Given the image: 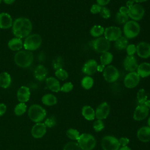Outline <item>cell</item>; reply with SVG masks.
Masks as SVG:
<instances>
[{
  "label": "cell",
  "instance_id": "cell-1",
  "mask_svg": "<svg viewBox=\"0 0 150 150\" xmlns=\"http://www.w3.org/2000/svg\"><path fill=\"white\" fill-rule=\"evenodd\" d=\"M32 30L31 21L26 18L21 17L16 19L12 24L13 35L18 38H23L30 35Z\"/></svg>",
  "mask_w": 150,
  "mask_h": 150
},
{
  "label": "cell",
  "instance_id": "cell-2",
  "mask_svg": "<svg viewBox=\"0 0 150 150\" xmlns=\"http://www.w3.org/2000/svg\"><path fill=\"white\" fill-rule=\"evenodd\" d=\"M14 61L18 66L26 68L32 64L33 61V55L30 51L21 50L15 54Z\"/></svg>",
  "mask_w": 150,
  "mask_h": 150
},
{
  "label": "cell",
  "instance_id": "cell-3",
  "mask_svg": "<svg viewBox=\"0 0 150 150\" xmlns=\"http://www.w3.org/2000/svg\"><path fill=\"white\" fill-rule=\"evenodd\" d=\"M28 116L33 122H40L45 118L46 111L40 105L33 104L29 108Z\"/></svg>",
  "mask_w": 150,
  "mask_h": 150
},
{
  "label": "cell",
  "instance_id": "cell-4",
  "mask_svg": "<svg viewBox=\"0 0 150 150\" xmlns=\"http://www.w3.org/2000/svg\"><path fill=\"white\" fill-rule=\"evenodd\" d=\"M77 143L81 150H93L96 145L95 137L88 133H83L80 135L77 139Z\"/></svg>",
  "mask_w": 150,
  "mask_h": 150
},
{
  "label": "cell",
  "instance_id": "cell-5",
  "mask_svg": "<svg viewBox=\"0 0 150 150\" xmlns=\"http://www.w3.org/2000/svg\"><path fill=\"white\" fill-rule=\"evenodd\" d=\"M141 30L139 23L135 21L131 20L127 22L123 27V32L127 39H132L137 37Z\"/></svg>",
  "mask_w": 150,
  "mask_h": 150
},
{
  "label": "cell",
  "instance_id": "cell-6",
  "mask_svg": "<svg viewBox=\"0 0 150 150\" xmlns=\"http://www.w3.org/2000/svg\"><path fill=\"white\" fill-rule=\"evenodd\" d=\"M42 43V39L39 34H32L28 36L23 42L25 49L28 51L35 50L39 48Z\"/></svg>",
  "mask_w": 150,
  "mask_h": 150
},
{
  "label": "cell",
  "instance_id": "cell-7",
  "mask_svg": "<svg viewBox=\"0 0 150 150\" xmlns=\"http://www.w3.org/2000/svg\"><path fill=\"white\" fill-rule=\"evenodd\" d=\"M92 48L97 53H103L110 48V42L104 37H98L91 42Z\"/></svg>",
  "mask_w": 150,
  "mask_h": 150
},
{
  "label": "cell",
  "instance_id": "cell-8",
  "mask_svg": "<svg viewBox=\"0 0 150 150\" xmlns=\"http://www.w3.org/2000/svg\"><path fill=\"white\" fill-rule=\"evenodd\" d=\"M101 146L103 150H118L120 145L117 138L112 135H106L102 138Z\"/></svg>",
  "mask_w": 150,
  "mask_h": 150
},
{
  "label": "cell",
  "instance_id": "cell-9",
  "mask_svg": "<svg viewBox=\"0 0 150 150\" xmlns=\"http://www.w3.org/2000/svg\"><path fill=\"white\" fill-rule=\"evenodd\" d=\"M103 73L104 79L108 83H113L116 81L120 76L118 69L112 65H108L104 68Z\"/></svg>",
  "mask_w": 150,
  "mask_h": 150
},
{
  "label": "cell",
  "instance_id": "cell-10",
  "mask_svg": "<svg viewBox=\"0 0 150 150\" xmlns=\"http://www.w3.org/2000/svg\"><path fill=\"white\" fill-rule=\"evenodd\" d=\"M144 14L145 9L143 6L138 4H135L129 8L128 15L133 21H138L142 19Z\"/></svg>",
  "mask_w": 150,
  "mask_h": 150
},
{
  "label": "cell",
  "instance_id": "cell-11",
  "mask_svg": "<svg viewBox=\"0 0 150 150\" xmlns=\"http://www.w3.org/2000/svg\"><path fill=\"white\" fill-rule=\"evenodd\" d=\"M122 31L119 27L112 26L104 29V35L108 41H115L121 36Z\"/></svg>",
  "mask_w": 150,
  "mask_h": 150
},
{
  "label": "cell",
  "instance_id": "cell-12",
  "mask_svg": "<svg viewBox=\"0 0 150 150\" xmlns=\"http://www.w3.org/2000/svg\"><path fill=\"white\" fill-rule=\"evenodd\" d=\"M140 77L136 71L128 73L125 77L124 80V86L128 88H133L137 87L139 81Z\"/></svg>",
  "mask_w": 150,
  "mask_h": 150
},
{
  "label": "cell",
  "instance_id": "cell-13",
  "mask_svg": "<svg viewBox=\"0 0 150 150\" xmlns=\"http://www.w3.org/2000/svg\"><path fill=\"white\" fill-rule=\"evenodd\" d=\"M110 112V107L106 102H103L98 105L95 111L96 117L97 120L105 119Z\"/></svg>",
  "mask_w": 150,
  "mask_h": 150
},
{
  "label": "cell",
  "instance_id": "cell-14",
  "mask_svg": "<svg viewBox=\"0 0 150 150\" xmlns=\"http://www.w3.org/2000/svg\"><path fill=\"white\" fill-rule=\"evenodd\" d=\"M137 53L139 57L146 59L150 57V44L145 42H141L136 46Z\"/></svg>",
  "mask_w": 150,
  "mask_h": 150
},
{
  "label": "cell",
  "instance_id": "cell-15",
  "mask_svg": "<svg viewBox=\"0 0 150 150\" xmlns=\"http://www.w3.org/2000/svg\"><path fill=\"white\" fill-rule=\"evenodd\" d=\"M123 66L129 72L135 71L138 66L136 57L134 56H127L123 61Z\"/></svg>",
  "mask_w": 150,
  "mask_h": 150
},
{
  "label": "cell",
  "instance_id": "cell-16",
  "mask_svg": "<svg viewBox=\"0 0 150 150\" xmlns=\"http://www.w3.org/2000/svg\"><path fill=\"white\" fill-rule=\"evenodd\" d=\"M149 114V108L144 105H138L134 112L133 118L135 121H142L145 119Z\"/></svg>",
  "mask_w": 150,
  "mask_h": 150
},
{
  "label": "cell",
  "instance_id": "cell-17",
  "mask_svg": "<svg viewBox=\"0 0 150 150\" xmlns=\"http://www.w3.org/2000/svg\"><path fill=\"white\" fill-rule=\"evenodd\" d=\"M46 128L47 127L44 123H36L31 129L32 136L35 138H40L43 137L46 132Z\"/></svg>",
  "mask_w": 150,
  "mask_h": 150
},
{
  "label": "cell",
  "instance_id": "cell-18",
  "mask_svg": "<svg viewBox=\"0 0 150 150\" xmlns=\"http://www.w3.org/2000/svg\"><path fill=\"white\" fill-rule=\"evenodd\" d=\"M98 65L97 62L94 59H90L83 65L82 71L89 76L93 75L97 71Z\"/></svg>",
  "mask_w": 150,
  "mask_h": 150
},
{
  "label": "cell",
  "instance_id": "cell-19",
  "mask_svg": "<svg viewBox=\"0 0 150 150\" xmlns=\"http://www.w3.org/2000/svg\"><path fill=\"white\" fill-rule=\"evenodd\" d=\"M17 98L20 103H26L30 98V92L26 86H21L17 91Z\"/></svg>",
  "mask_w": 150,
  "mask_h": 150
},
{
  "label": "cell",
  "instance_id": "cell-20",
  "mask_svg": "<svg viewBox=\"0 0 150 150\" xmlns=\"http://www.w3.org/2000/svg\"><path fill=\"white\" fill-rule=\"evenodd\" d=\"M137 136L138 139L143 142H148L150 141V127H142L137 131Z\"/></svg>",
  "mask_w": 150,
  "mask_h": 150
},
{
  "label": "cell",
  "instance_id": "cell-21",
  "mask_svg": "<svg viewBox=\"0 0 150 150\" xmlns=\"http://www.w3.org/2000/svg\"><path fill=\"white\" fill-rule=\"evenodd\" d=\"M13 21L11 15L5 12L0 13V28L8 29L12 26Z\"/></svg>",
  "mask_w": 150,
  "mask_h": 150
},
{
  "label": "cell",
  "instance_id": "cell-22",
  "mask_svg": "<svg viewBox=\"0 0 150 150\" xmlns=\"http://www.w3.org/2000/svg\"><path fill=\"white\" fill-rule=\"evenodd\" d=\"M137 73L140 77L145 78L150 76V63L144 62L138 65Z\"/></svg>",
  "mask_w": 150,
  "mask_h": 150
},
{
  "label": "cell",
  "instance_id": "cell-23",
  "mask_svg": "<svg viewBox=\"0 0 150 150\" xmlns=\"http://www.w3.org/2000/svg\"><path fill=\"white\" fill-rule=\"evenodd\" d=\"M47 74V69L43 65L39 64L38 65L34 71V76L36 79L42 81L43 80Z\"/></svg>",
  "mask_w": 150,
  "mask_h": 150
},
{
  "label": "cell",
  "instance_id": "cell-24",
  "mask_svg": "<svg viewBox=\"0 0 150 150\" xmlns=\"http://www.w3.org/2000/svg\"><path fill=\"white\" fill-rule=\"evenodd\" d=\"M8 47L12 51L19 50L23 46V42L21 38H14L9 40L8 43Z\"/></svg>",
  "mask_w": 150,
  "mask_h": 150
},
{
  "label": "cell",
  "instance_id": "cell-25",
  "mask_svg": "<svg viewBox=\"0 0 150 150\" xmlns=\"http://www.w3.org/2000/svg\"><path fill=\"white\" fill-rule=\"evenodd\" d=\"M81 114L83 117L88 121L93 120L96 117L95 111L89 105H84L81 110Z\"/></svg>",
  "mask_w": 150,
  "mask_h": 150
},
{
  "label": "cell",
  "instance_id": "cell-26",
  "mask_svg": "<svg viewBox=\"0 0 150 150\" xmlns=\"http://www.w3.org/2000/svg\"><path fill=\"white\" fill-rule=\"evenodd\" d=\"M11 75L7 72H2L0 73V87L4 88L9 87L11 84Z\"/></svg>",
  "mask_w": 150,
  "mask_h": 150
},
{
  "label": "cell",
  "instance_id": "cell-27",
  "mask_svg": "<svg viewBox=\"0 0 150 150\" xmlns=\"http://www.w3.org/2000/svg\"><path fill=\"white\" fill-rule=\"evenodd\" d=\"M57 98L52 94H46L42 97V102L43 104L47 106H52L57 103Z\"/></svg>",
  "mask_w": 150,
  "mask_h": 150
},
{
  "label": "cell",
  "instance_id": "cell-28",
  "mask_svg": "<svg viewBox=\"0 0 150 150\" xmlns=\"http://www.w3.org/2000/svg\"><path fill=\"white\" fill-rule=\"evenodd\" d=\"M128 45V39L125 36H121L115 41L114 47L118 50H122L126 49Z\"/></svg>",
  "mask_w": 150,
  "mask_h": 150
},
{
  "label": "cell",
  "instance_id": "cell-29",
  "mask_svg": "<svg viewBox=\"0 0 150 150\" xmlns=\"http://www.w3.org/2000/svg\"><path fill=\"white\" fill-rule=\"evenodd\" d=\"M113 55L111 53L108 52H104L101 54L100 56L101 64L104 66L109 65L112 61Z\"/></svg>",
  "mask_w": 150,
  "mask_h": 150
},
{
  "label": "cell",
  "instance_id": "cell-30",
  "mask_svg": "<svg viewBox=\"0 0 150 150\" xmlns=\"http://www.w3.org/2000/svg\"><path fill=\"white\" fill-rule=\"evenodd\" d=\"M104 28L100 25H94L90 30V35L95 38L101 37L104 34Z\"/></svg>",
  "mask_w": 150,
  "mask_h": 150
},
{
  "label": "cell",
  "instance_id": "cell-31",
  "mask_svg": "<svg viewBox=\"0 0 150 150\" xmlns=\"http://www.w3.org/2000/svg\"><path fill=\"white\" fill-rule=\"evenodd\" d=\"M81 86L84 89L89 90L93 87V86L94 84V80L91 77H90L89 76H85L81 80Z\"/></svg>",
  "mask_w": 150,
  "mask_h": 150
},
{
  "label": "cell",
  "instance_id": "cell-32",
  "mask_svg": "<svg viewBox=\"0 0 150 150\" xmlns=\"http://www.w3.org/2000/svg\"><path fill=\"white\" fill-rule=\"evenodd\" d=\"M137 97L139 105H144L145 103L148 100V97H147L146 91L143 88H141L138 90L137 93Z\"/></svg>",
  "mask_w": 150,
  "mask_h": 150
},
{
  "label": "cell",
  "instance_id": "cell-33",
  "mask_svg": "<svg viewBox=\"0 0 150 150\" xmlns=\"http://www.w3.org/2000/svg\"><path fill=\"white\" fill-rule=\"evenodd\" d=\"M26 105L24 103L18 104L14 108V113L18 116L23 115L26 111Z\"/></svg>",
  "mask_w": 150,
  "mask_h": 150
},
{
  "label": "cell",
  "instance_id": "cell-34",
  "mask_svg": "<svg viewBox=\"0 0 150 150\" xmlns=\"http://www.w3.org/2000/svg\"><path fill=\"white\" fill-rule=\"evenodd\" d=\"M79 132L73 128H69L66 131V135L69 138L72 140H77L80 137Z\"/></svg>",
  "mask_w": 150,
  "mask_h": 150
},
{
  "label": "cell",
  "instance_id": "cell-35",
  "mask_svg": "<svg viewBox=\"0 0 150 150\" xmlns=\"http://www.w3.org/2000/svg\"><path fill=\"white\" fill-rule=\"evenodd\" d=\"M129 16L128 15L123 14L120 12H118L115 16L116 22L118 24H125L129 20Z\"/></svg>",
  "mask_w": 150,
  "mask_h": 150
},
{
  "label": "cell",
  "instance_id": "cell-36",
  "mask_svg": "<svg viewBox=\"0 0 150 150\" xmlns=\"http://www.w3.org/2000/svg\"><path fill=\"white\" fill-rule=\"evenodd\" d=\"M55 76L61 80H65L68 78L69 74L66 70L63 69L56 70L55 71Z\"/></svg>",
  "mask_w": 150,
  "mask_h": 150
},
{
  "label": "cell",
  "instance_id": "cell-37",
  "mask_svg": "<svg viewBox=\"0 0 150 150\" xmlns=\"http://www.w3.org/2000/svg\"><path fill=\"white\" fill-rule=\"evenodd\" d=\"M53 67L54 69L58 70L60 69H62L63 66V60L62 57H57L55 58L53 61Z\"/></svg>",
  "mask_w": 150,
  "mask_h": 150
},
{
  "label": "cell",
  "instance_id": "cell-38",
  "mask_svg": "<svg viewBox=\"0 0 150 150\" xmlns=\"http://www.w3.org/2000/svg\"><path fill=\"white\" fill-rule=\"evenodd\" d=\"M63 150H81V149L77 142H69L64 145Z\"/></svg>",
  "mask_w": 150,
  "mask_h": 150
},
{
  "label": "cell",
  "instance_id": "cell-39",
  "mask_svg": "<svg viewBox=\"0 0 150 150\" xmlns=\"http://www.w3.org/2000/svg\"><path fill=\"white\" fill-rule=\"evenodd\" d=\"M93 128L96 132H100L104 128V123L101 120H97L93 124Z\"/></svg>",
  "mask_w": 150,
  "mask_h": 150
},
{
  "label": "cell",
  "instance_id": "cell-40",
  "mask_svg": "<svg viewBox=\"0 0 150 150\" xmlns=\"http://www.w3.org/2000/svg\"><path fill=\"white\" fill-rule=\"evenodd\" d=\"M101 17L104 19H108L111 16V12L105 6H102L101 11L99 13Z\"/></svg>",
  "mask_w": 150,
  "mask_h": 150
},
{
  "label": "cell",
  "instance_id": "cell-41",
  "mask_svg": "<svg viewBox=\"0 0 150 150\" xmlns=\"http://www.w3.org/2000/svg\"><path fill=\"white\" fill-rule=\"evenodd\" d=\"M73 88V85L71 82L65 83L60 88V91L64 93L71 91Z\"/></svg>",
  "mask_w": 150,
  "mask_h": 150
},
{
  "label": "cell",
  "instance_id": "cell-42",
  "mask_svg": "<svg viewBox=\"0 0 150 150\" xmlns=\"http://www.w3.org/2000/svg\"><path fill=\"white\" fill-rule=\"evenodd\" d=\"M44 124H45L46 127H48V128L53 127L56 124V118L54 117H50L45 120Z\"/></svg>",
  "mask_w": 150,
  "mask_h": 150
},
{
  "label": "cell",
  "instance_id": "cell-43",
  "mask_svg": "<svg viewBox=\"0 0 150 150\" xmlns=\"http://www.w3.org/2000/svg\"><path fill=\"white\" fill-rule=\"evenodd\" d=\"M125 49L128 56H134V54L137 52L136 46L134 44L128 45Z\"/></svg>",
  "mask_w": 150,
  "mask_h": 150
},
{
  "label": "cell",
  "instance_id": "cell-44",
  "mask_svg": "<svg viewBox=\"0 0 150 150\" xmlns=\"http://www.w3.org/2000/svg\"><path fill=\"white\" fill-rule=\"evenodd\" d=\"M59 82V81H58V80L53 77H50L46 79V84L49 88H50L52 86H53V85Z\"/></svg>",
  "mask_w": 150,
  "mask_h": 150
},
{
  "label": "cell",
  "instance_id": "cell-45",
  "mask_svg": "<svg viewBox=\"0 0 150 150\" xmlns=\"http://www.w3.org/2000/svg\"><path fill=\"white\" fill-rule=\"evenodd\" d=\"M101 7L102 6L98 5L97 4H94L91 6V7L90 8V12H91V13H92L93 14L99 13L100 11H101Z\"/></svg>",
  "mask_w": 150,
  "mask_h": 150
},
{
  "label": "cell",
  "instance_id": "cell-46",
  "mask_svg": "<svg viewBox=\"0 0 150 150\" xmlns=\"http://www.w3.org/2000/svg\"><path fill=\"white\" fill-rule=\"evenodd\" d=\"M118 141L120 146H127L129 144V139L127 137H121L118 139Z\"/></svg>",
  "mask_w": 150,
  "mask_h": 150
},
{
  "label": "cell",
  "instance_id": "cell-47",
  "mask_svg": "<svg viewBox=\"0 0 150 150\" xmlns=\"http://www.w3.org/2000/svg\"><path fill=\"white\" fill-rule=\"evenodd\" d=\"M110 0H96V2L98 5H100L101 6H104L108 4Z\"/></svg>",
  "mask_w": 150,
  "mask_h": 150
},
{
  "label": "cell",
  "instance_id": "cell-48",
  "mask_svg": "<svg viewBox=\"0 0 150 150\" xmlns=\"http://www.w3.org/2000/svg\"><path fill=\"white\" fill-rule=\"evenodd\" d=\"M129 9L128 8H127V6H121L120 9H119V12L123 13V14H125V15H128V12H129Z\"/></svg>",
  "mask_w": 150,
  "mask_h": 150
},
{
  "label": "cell",
  "instance_id": "cell-49",
  "mask_svg": "<svg viewBox=\"0 0 150 150\" xmlns=\"http://www.w3.org/2000/svg\"><path fill=\"white\" fill-rule=\"evenodd\" d=\"M6 111V106L3 104L1 103L0 104V116L3 115Z\"/></svg>",
  "mask_w": 150,
  "mask_h": 150
},
{
  "label": "cell",
  "instance_id": "cell-50",
  "mask_svg": "<svg viewBox=\"0 0 150 150\" xmlns=\"http://www.w3.org/2000/svg\"><path fill=\"white\" fill-rule=\"evenodd\" d=\"M134 1L132 0H129L128 1H127V4H126V5H127V7L129 9L131 8L132 7V6L134 5Z\"/></svg>",
  "mask_w": 150,
  "mask_h": 150
},
{
  "label": "cell",
  "instance_id": "cell-51",
  "mask_svg": "<svg viewBox=\"0 0 150 150\" xmlns=\"http://www.w3.org/2000/svg\"><path fill=\"white\" fill-rule=\"evenodd\" d=\"M105 68V66L101 64V65H98L97 66V71H103Z\"/></svg>",
  "mask_w": 150,
  "mask_h": 150
},
{
  "label": "cell",
  "instance_id": "cell-52",
  "mask_svg": "<svg viewBox=\"0 0 150 150\" xmlns=\"http://www.w3.org/2000/svg\"><path fill=\"white\" fill-rule=\"evenodd\" d=\"M4 2L6 4H8V5H10V4H13L15 0H3Z\"/></svg>",
  "mask_w": 150,
  "mask_h": 150
},
{
  "label": "cell",
  "instance_id": "cell-53",
  "mask_svg": "<svg viewBox=\"0 0 150 150\" xmlns=\"http://www.w3.org/2000/svg\"><path fill=\"white\" fill-rule=\"evenodd\" d=\"M118 150H132V149L127 146H122L121 148H120Z\"/></svg>",
  "mask_w": 150,
  "mask_h": 150
},
{
  "label": "cell",
  "instance_id": "cell-54",
  "mask_svg": "<svg viewBox=\"0 0 150 150\" xmlns=\"http://www.w3.org/2000/svg\"><path fill=\"white\" fill-rule=\"evenodd\" d=\"M144 105H145L148 108H150V100H147V101L145 103Z\"/></svg>",
  "mask_w": 150,
  "mask_h": 150
},
{
  "label": "cell",
  "instance_id": "cell-55",
  "mask_svg": "<svg viewBox=\"0 0 150 150\" xmlns=\"http://www.w3.org/2000/svg\"><path fill=\"white\" fill-rule=\"evenodd\" d=\"M132 1L135 2H146L148 0H132Z\"/></svg>",
  "mask_w": 150,
  "mask_h": 150
},
{
  "label": "cell",
  "instance_id": "cell-56",
  "mask_svg": "<svg viewBox=\"0 0 150 150\" xmlns=\"http://www.w3.org/2000/svg\"><path fill=\"white\" fill-rule=\"evenodd\" d=\"M148 127H150V117L148 119Z\"/></svg>",
  "mask_w": 150,
  "mask_h": 150
},
{
  "label": "cell",
  "instance_id": "cell-57",
  "mask_svg": "<svg viewBox=\"0 0 150 150\" xmlns=\"http://www.w3.org/2000/svg\"><path fill=\"white\" fill-rule=\"evenodd\" d=\"M1 1H2V0H0V3L1 2Z\"/></svg>",
  "mask_w": 150,
  "mask_h": 150
}]
</instances>
